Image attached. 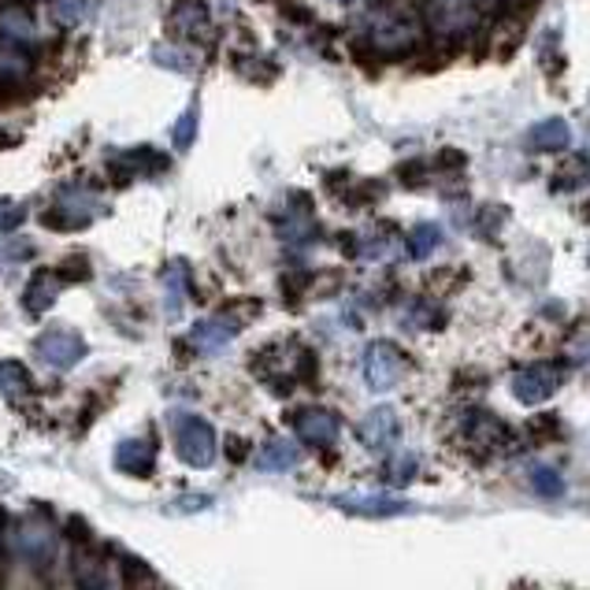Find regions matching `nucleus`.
Wrapping results in <instances>:
<instances>
[{
  "label": "nucleus",
  "mask_w": 590,
  "mask_h": 590,
  "mask_svg": "<svg viewBox=\"0 0 590 590\" xmlns=\"http://www.w3.org/2000/svg\"><path fill=\"white\" fill-rule=\"evenodd\" d=\"M60 290H64V279L56 275V268H37L34 275H30L26 290H23V312L30 320L45 317V312L56 304Z\"/></svg>",
  "instance_id": "9"
},
{
  "label": "nucleus",
  "mask_w": 590,
  "mask_h": 590,
  "mask_svg": "<svg viewBox=\"0 0 590 590\" xmlns=\"http://www.w3.org/2000/svg\"><path fill=\"white\" fill-rule=\"evenodd\" d=\"M171 26H175L182 37H205L208 34L205 4H197V0H182L175 8V15H171Z\"/></svg>",
  "instance_id": "18"
},
{
  "label": "nucleus",
  "mask_w": 590,
  "mask_h": 590,
  "mask_svg": "<svg viewBox=\"0 0 590 590\" xmlns=\"http://www.w3.org/2000/svg\"><path fill=\"white\" fill-rule=\"evenodd\" d=\"M293 431H298V439L304 446H317V450H328V446H334V439H339V416H334L331 409H320V405H304V409H298L290 416Z\"/></svg>",
  "instance_id": "8"
},
{
  "label": "nucleus",
  "mask_w": 590,
  "mask_h": 590,
  "mask_svg": "<svg viewBox=\"0 0 590 590\" xmlns=\"http://www.w3.org/2000/svg\"><path fill=\"white\" fill-rule=\"evenodd\" d=\"M34 353H37V361L49 364V368L71 372L78 361L86 357V339L78 331H71V328H49V331L37 334Z\"/></svg>",
  "instance_id": "5"
},
{
  "label": "nucleus",
  "mask_w": 590,
  "mask_h": 590,
  "mask_svg": "<svg viewBox=\"0 0 590 590\" xmlns=\"http://www.w3.org/2000/svg\"><path fill=\"white\" fill-rule=\"evenodd\" d=\"M30 75V49L0 37V83H23Z\"/></svg>",
  "instance_id": "17"
},
{
  "label": "nucleus",
  "mask_w": 590,
  "mask_h": 590,
  "mask_svg": "<svg viewBox=\"0 0 590 590\" xmlns=\"http://www.w3.org/2000/svg\"><path fill=\"white\" fill-rule=\"evenodd\" d=\"M398 416H394V409H386V405H379V409H372L364 420L357 423V439L368 446L372 453H390V446L398 442Z\"/></svg>",
  "instance_id": "10"
},
{
  "label": "nucleus",
  "mask_w": 590,
  "mask_h": 590,
  "mask_svg": "<svg viewBox=\"0 0 590 590\" xmlns=\"http://www.w3.org/2000/svg\"><path fill=\"white\" fill-rule=\"evenodd\" d=\"M565 383V368L554 361H535V364H524L521 372L513 375V394L516 401L524 405H538V401H549L557 394V386Z\"/></svg>",
  "instance_id": "6"
},
{
  "label": "nucleus",
  "mask_w": 590,
  "mask_h": 590,
  "mask_svg": "<svg viewBox=\"0 0 590 590\" xmlns=\"http://www.w3.org/2000/svg\"><path fill=\"white\" fill-rule=\"evenodd\" d=\"M342 4H350V0H342Z\"/></svg>",
  "instance_id": "34"
},
{
  "label": "nucleus",
  "mask_w": 590,
  "mask_h": 590,
  "mask_svg": "<svg viewBox=\"0 0 590 590\" xmlns=\"http://www.w3.org/2000/svg\"><path fill=\"white\" fill-rule=\"evenodd\" d=\"M423 37V19L409 4V0H390V4L375 8L364 23V45L375 56L398 60L405 53H412Z\"/></svg>",
  "instance_id": "1"
},
{
  "label": "nucleus",
  "mask_w": 590,
  "mask_h": 590,
  "mask_svg": "<svg viewBox=\"0 0 590 590\" xmlns=\"http://www.w3.org/2000/svg\"><path fill=\"white\" fill-rule=\"evenodd\" d=\"M53 15H56V23L75 26L78 15H83V0H53Z\"/></svg>",
  "instance_id": "28"
},
{
  "label": "nucleus",
  "mask_w": 590,
  "mask_h": 590,
  "mask_svg": "<svg viewBox=\"0 0 590 590\" xmlns=\"http://www.w3.org/2000/svg\"><path fill=\"white\" fill-rule=\"evenodd\" d=\"M100 212H105V201L97 197L94 190H86V186H64L56 193V201H53V208L45 212L42 223L49 230H83L89 227Z\"/></svg>",
  "instance_id": "3"
},
{
  "label": "nucleus",
  "mask_w": 590,
  "mask_h": 590,
  "mask_svg": "<svg viewBox=\"0 0 590 590\" xmlns=\"http://www.w3.org/2000/svg\"><path fill=\"white\" fill-rule=\"evenodd\" d=\"M427 23H431L446 37H461L475 26V0H423Z\"/></svg>",
  "instance_id": "7"
},
{
  "label": "nucleus",
  "mask_w": 590,
  "mask_h": 590,
  "mask_svg": "<svg viewBox=\"0 0 590 590\" xmlns=\"http://www.w3.org/2000/svg\"><path fill=\"white\" fill-rule=\"evenodd\" d=\"M513 0H475V12H508Z\"/></svg>",
  "instance_id": "32"
},
{
  "label": "nucleus",
  "mask_w": 590,
  "mask_h": 590,
  "mask_svg": "<svg viewBox=\"0 0 590 590\" xmlns=\"http://www.w3.org/2000/svg\"><path fill=\"white\" fill-rule=\"evenodd\" d=\"M535 491H538V497H561L565 480L554 472V468H535Z\"/></svg>",
  "instance_id": "25"
},
{
  "label": "nucleus",
  "mask_w": 590,
  "mask_h": 590,
  "mask_svg": "<svg viewBox=\"0 0 590 590\" xmlns=\"http://www.w3.org/2000/svg\"><path fill=\"white\" fill-rule=\"evenodd\" d=\"M56 275L64 282H86L89 279V260L83 257V253H75V257H64V260H60Z\"/></svg>",
  "instance_id": "26"
},
{
  "label": "nucleus",
  "mask_w": 590,
  "mask_h": 590,
  "mask_svg": "<svg viewBox=\"0 0 590 590\" xmlns=\"http://www.w3.org/2000/svg\"><path fill=\"white\" fill-rule=\"evenodd\" d=\"M186 287H190L186 264H171V268L164 271V290H168V312H171V317H179V309L186 304Z\"/></svg>",
  "instance_id": "23"
},
{
  "label": "nucleus",
  "mask_w": 590,
  "mask_h": 590,
  "mask_svg": "<svg viewBox=\"0 0 590 590\" xmlns=\"http://www.w3.org/2000/svg\"><path fill=\"white\" fill-rule=\"evenodd\" d=\"M26 219V205L23 201H12V197H0V234L15 230L19 223Z\"/></svg>",
  "instance_id": "27"
},
{
  "label": "nucleus",
  "mask_w": 590,
  "mask_h": 590,
  "mask_svg": "<svg viewBox=\"0 0 590 590\" xmlns=\"http://www.w3.org/2000/svg\"><path fill=\"white\" fill-rule=\"evenodd\" d=\"M171 439H175V453L182 464L208 468L216 461V427H212L205 416L175 412L171 416Z\"/></svg>",
  "instance_id": "2"
},
{
  "label": "nucleus",
  "mask_w": 590,
  "mask_h": 590,
  "mask_svg": "<svg viewBox=\"0 0 590 590\" xmlns=\"http://www.w3.org/2000/svg\"><path fill=\"white\" fill-rule=\"evenodd\" d=\"M0 37H8V42H15V45H26V49L37 42V26H34V19L26 15V8H19V4L0 8Z\"/></svg>",
  "instance_id": "15"
},
{
  "label": "nucleus",
  "mask_w": 590,
  "mask_h": 590,
  "mask_svg": "<svg viewBox=\"0 0 590 590\" xmlns=\"http://www.w3.org/2000/svg\"><path fill=\"white\" fill-rule=\"evenodd\" d=\"M334 505L345 508V513H357V516H398L409 513V505L401 497H386V494H339Z\"/></svg>",
  "instance_id": "13"
},
{
  "label": "nucleus",
  "mask_w": 590,
  "mask_h": 590,
  "mask_svg": "<svg viewBox=\"0 0 590 590\" xmlns=\"http://www.w3.org/2000/svg\"><path fill=\"white\" fill-rule=\"evenodd\" d=\"M168 164H171V160L160 149L138 146V149L119 152V157L111 160V171H116V175L127 182V179H138V175H164Z\"/></svg>",
  "instance_id": "11"
},
{
  "label": "nucleus",
  "mask_w": 590,
  "mask_h": 590,
  "mask_svg": "<svg viewBox=\"0 0 590 590\" xmlns=\"http://www.w3.org/2000/svg\"><path fill=\"white\" fill-rule=\"evenodd\" d=\"M116 468L124 475H135V480H146V475L157 472V446L146 439H127L116 446Z\"/></svg>",
  "instance_id": "12"
},
{
  "label": "nucleus",
  "mask_w": 590,
  "mask_h": 590,
  "mask_svg": "<svg viewBox=\"0 0 590 590\" xmlns=\"http://www.w3.org/2000/svg\"><path fill=\"white\" fill-rule=\"evenodd\" d=\"M227 457H230V461H246V457H249V442L238 439V435H230V439H227Z\"/></svg>",
  "instance_id": "31"
},
{
  "label": "nucleus",
  "mask_w": 590,
  "mask_h": 590,
  "mask_svg": "<svg viewBox=\"0 0 590 590\" xmlns=\"http://www.w3.org/2000/svg\"><path fill=\"white\" fill-rule=\"evenodd\" d=\"M561 175H565L561 190H565V186H568V190H579V186H583V182L590 179V160L579 157L572 168H565V171H561Z\"/></svg>",
  "instance_id": "29"
},
{
  "label": "nucleus",
  "mask_w": 590,
  "mask_h": 590,
  "mask_svg": "<svg viewBox=\"0 0 590 590\" xmlns=\"http://www.w3.org/2000/svg\"><path fill=\"white\" fill-rule=\"evenodd\" d=\"M197 119H201V108H197V100H193V105L179 116L175 130H171V141H175V149L186 152L193 146V138H197Z\"/></svg>",
  "instance_id": "24"
},
{
  "label": "nucleus",
  "mask_w": 590,
  "mask_h": 590,
  "mask_svg": "<svg viewBox=\"0 0 590 590\" xmlns=\"http://www.w3.org/2000/svg\"><path fill=\"white\" fill-rule=\"evenodd\" d=\"M34 375H30L19 361H0V394L4 398H23V394H34Z\"/></svg>",
  "instance_id": "20"
},
{
  "label": "nucleus",
  "mask_w": 590,
  "mask_h": 590,
  "mask_svg": "<svg viewBox=\"0 0 590 590\" xmlns=\"http://www.w3.org/2000/svg\"><path fill=\"white\" fill-rule=\"evenodd\" d=\"M257 464L264 468V472H290V468L298 464V446H293L290 439H271L260 450Z\"/></svg>",
  "instance_id": "19"
},
{
  "label": "nucleus",
  "mask_w": 590,
  "mask_h": 590,
  "mask_svg": "<svg viewBox=\"0 0 590 590\" xmlns=\"http://www.w3.org/2000/svg\"><path fill=\"white\" fill-rule=\"evenodd\" d=\"M527 141H532L535 149L543 152H557V149H568L572 146V127L565 124V119H543V124L532 127V135H527Z\"/></svg>",
  "instance_id": "16"
},
{
  "label": "nucleus",
  "mask_w": 590,
  "mask_h": 590,
  "mask_svg": "<svg viewBox=\"0 0 590 590\" xmlns=\"http://www.w3.org/2000/svg\"><path fill=\"white\" fill-rule=\"evenodd\" d=\"M234 334H238V320H230V317H212V320H201L197 328L190 331V345L197 353H216L223 350Z\"/></svg>",
  "instance_id": "14"
},
{
  "label": "nucleus",
  "mask_w": 590,
  "mask_h": 590,
  "mask_svg": "<svg viewBox=\"0 0 590 590\" xmlns=\"http://www.w3.org/2000/svg\"><path fill=\"white\" fill-rule=\"evenodd\" d=\"M409 357L398 350L394 342H372L368 353H364V379H368L372 390H390L398 386L405 375H409Z\"/></svg>",
  "instance_id": "4"
},
{
  "label": "nucleus",
  "mask_w": 590,
  "mask_h": 590,
  "mask_svg": "<svg viewBox=\"0 0 590 590\" xmlns=\"http://www.w3.org/2000/svg\"><path fill=\"white\" fill-rule=\"evenodd\" d=\"M412 472H416V461L409 457V461H401V464H398V472H394V483H398V486H401V483H409V475H412Z\"/></svg>",
  "instance_id": "33"
},
{
  "label": "nucleus",
  "mask_w": 590,
  "mask_h": 590,
  "mask_svg": "<svg viewBox=\"0 0 590 590\" xmlns=\"http://www.w3.org/2000/svg\"><path fill=\"white\" fill-rule=\"evenodd\" d=\"M505 423L497 420V416L491 412H472L468 416V439L472 442H480V446H494V442H502L505 439Z\"/></svg>",
  "instance_id": "21"
},
{
  "label": "nucleus",
  "mask_w": 590,
  "mask_h": 590,
  "mask_svg": "<svg viewBox=\"0 0 590 590\" xmlns=\"http://www.w3.org/2000/svg\"><path fill=\"white\" fill-rule=\"evenodd\" d=\"M439 246H442V227H439V223H420V227L409 234V257L412 260H427Z\"/></svg>",
  "instance_id": "22"
},
{
  "label": "nucleus",
  "mask_w": 590,
  "mask_h": 590,
  "mask_svg": "<svg viewBox=\"0 0 590 590\" xmlns=\"http://www.w3.org/2000/svg\"><path fill=\"white\" fill-rule=\"evenodd\" d=\"M64 535L71 538V543H78V546L94 543V532H89V524L83 521V516H71V521L64 524Z\"/></svg>",
  "instance_id": "30"
}]
</instances>
